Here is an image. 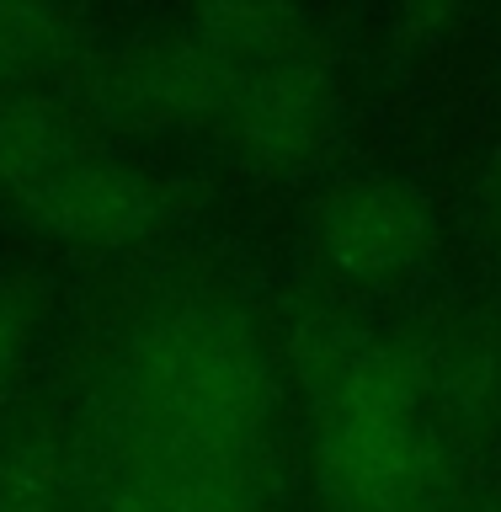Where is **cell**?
I'll return each mask as SVG.
<instances>
[{
  "label": "cell",
  "instance_id": "5b68a950",
  "mask_svg": "<svg viewBox=\"0 0 501 512\" xmlns=\"http://www.w3.org/2000/svg\"><path fill=\"white\" fill-rule=\"evenodd\" d=\"M438 219L422 192L400 182H352L331 192L315 214V246L342 278H395L427 262Z\"/></svg>",
  "mask_w": 501,
  "mask_h": 512
},
{
  "label": "cell",
  "instance_id": "277c9868",
  "mask_svg": "<svg viewBox=\"0 0 501 512\" xmlns=\"http://www.w3.org/2000/svg\"><path fill=\"white\" fill-rule=\"evenodd\" d=\"M272 491V443L214 454H155L96 470L86 512H262Z\"/></svg>",
  "mask_w": 501,
  "mask_h": 512
},
{
  "label": "cell",
  "instance_id": "9c48e42d",
  "mask_svg": "<svg viewBox=\"0 0 501 512\" xmlns=\"http://www.w3.org/2000/svg\"><path fill=\"white\" fill-rule=\"evenodd\" d=\"M491 512H501V507H491Z\"/></svg>",
  "mask_w": 501,
  "mask_h": 512
},
{
  "label": "cell",
  "instance_id": "7a4b0ae2",
  "mask_svg": "<svg viewBox=\"0 0 501 512\" xmlns=\"http://www.w3.org/2000/svg\"><path fill=\"white\" fill-rule=\"evenodd\" d=\"M310 379L315 486L336 512H432L448 486L443 432L416 352L326 326L299 347Z\"/></svg>",
  "mask_w": 501,
  "mask_h": 512
},
{
  "label": "cell",
  "instance_id": "6da1fadb",
  "mask_svg": "<svg viewBox=\"0 0 501 512\" xmlns=\"http://www.w3.org/2000/svg\"><path fill=\"white\" fill-rule=\"evenodd\" d=\"M272 406L278 368L262 331L230 304H176L123 352L75 459H91L96 475L155 454L251 448L267 443Z\"/></svg>",
  "mask_w": 501,
  "mask_h": 512
},
{
  "label": "cell",
  "instance_id": "52a82bcc",
  "mask_svg": "<svg viewBox=\"0 0 501 512\" xmlns=\"http://www.w3.org/2000/svg\"><path fill=\"white\" fill-rule=\"evenodd\" d=\"M86 32V22L70 11H48V6H0V80L48 70L54 59L75 54V38Z\"/></svg>",
  "mask_w": 501,
  "mask_h": 512
},
{
  "label": "cell",
  "instance_id": "8992f818",
  "mask_svg": "<svg viewBox=\"0 0 501 512\" xmlns=\"http://www.w3.org/2000/svg\"><path fill=\"white\" fill-rule=\"evenodd\" d=\"M75 480V438L32 422L0 448V512H64Z\"/></svg>",
  "mask_w": 501,
  "mask_h": 512
},
{
  "label": "cell",
  "instance_id": "3957f363",
  "mask_svg": "<svg viewBox=\"0 0 501 512\" xmlns=\"http://www.w3.org/2000/svg\"><path fill=\"white\" fill-rule=\"evenodd\" d=\"M0 203L75 246L123 251L171 224V192L48 102H0Z\"/></svg>",
  "mask_w": 501,
  "mask_h": 512
},
{
  "label": "cell",
  "instance_id": "ba28073f",
  "mask_svg": "<svg viewBox=\"0 0 501 512\" xmlns=\"http://www.w3.org/2000/svg\"><path fill=\"white\" fill-rule=\"evenodd\" d=\"M38 288L22 278H0V390L16 379V368L27 363L32 336H38Z\"/></svg>",
  "mask_w": 501,
  "mask_h": 512
}]
</instances>
